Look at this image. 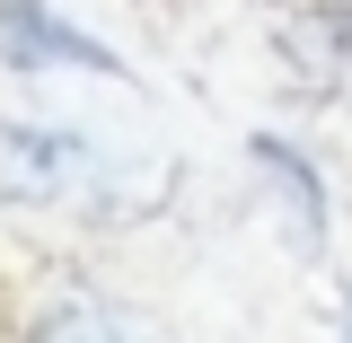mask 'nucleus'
<instances>
[{
	"label": "nucleus",
	"mask_w": 352,
	"mask_h": 343,
	"mask_svg": "<svg viewBox=\"0 0 352 343\" xmlns=\"http://www.w3.org/2000/svg\"><path fill=\"white\" fill-rule=\"evenodd\" d=\"M97 150L80 132H44V124H0V194L9 203H62L97 185Z\"/></svg>",
	"instance_id": "f257e3e1"
},
{
	"label": "nucleus",
	"mask_w": 352,
	"mask_h": 343,
	"mask_svg": "<svg viewBox=\"0 0 352 343\" xmlns=\"http://www.w3.org/2000/svg\"><path fill=\"white\" fill-rule=\"evenodd\" d=\"M0 62H9V71H97V80L124 71L88 27H71V18L44 9V0H0Z\"/></svg>",
	"instance_id": "f03ea898"
},
{
	"label": "nucleus",
	"mask_w": 352,
	"mask_h": 343,
	"mask_svg": "<svg viewBox=\"0 0 352 343\" xmlns=\"http://www.w3.org/2000/svg\"><path fill=\"white\" fill-rule=\"evenodd\" d=\"M27 343H176L150 308L115 300V291H88V282H62L44 291V308L27 317Z\"/></svg>",
	"instance_id": "7ed1b4c3"
},
{
	"label": "nucleus",
	"mask_w": 352,
	"mask_h": 343,
	"mask_svg": "<svg viewBox=\"0 0 352 343\" xmlns=\"http://www.w3.org/2000/svg\"><path fill=\"white\" fill-rule=\"evenodd\" d=\"M256 176H264V194L282 203V229H291V247H300V256H317V238H326V194H317L308 159L291 150V141H273V132H264V141H256Z\"/></svg>",
	"instance_id": "20e7f679"
}]
</instances>
